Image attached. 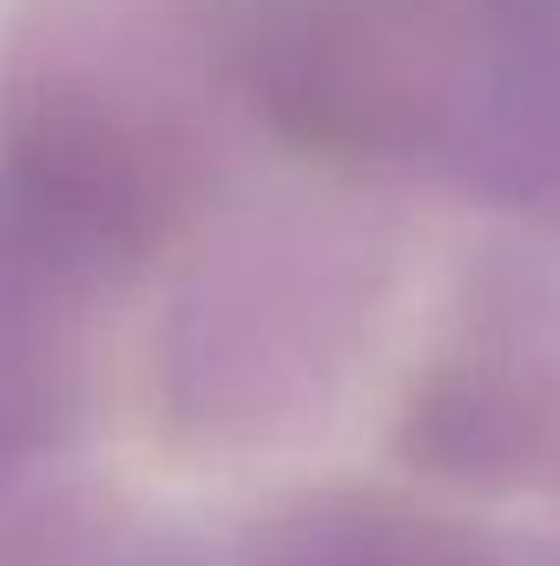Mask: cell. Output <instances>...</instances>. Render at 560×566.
<instances>
[{
	"label": "cell",
	"instance_id": "5b68a950",
	"mask_svg": "<svg viewBox=\"0 0 560 566\" xmlns=\"http://www.w3.org/2000/svg\"><path fill=\"white\" fill-rule=\"evenodd\" d=\"M245 566H475L468 541L396 501H317L278 521Z\"/></svg>",
	"mask_w": 560,
	"mask_h": 566
},
{
	"label": "cell",
	"instance_id": "3957f363",
	"mask_svg": "<svg viewBox=\"0 0 560 566\" xmlns=\"http://www.w3.org/2000/svg\"><path fill=\"white\" fill-rule=\"evenodd\" d=\"M403 461L462 494H560V277L481 264L409 376Z\"/></svg>",
	"mask_w": 560,
	"mask_h": 566
},
{
	"label": "cell",
	"instance_id": "277c9868",
	"mask_svg": "<svg viewBox=\"0 0 560 566\" xmlns=\"http://www.w3.org/2000/svg\"><path fill=\"white\" fill-rule=\"evenodd\" d=\"M303 258L310 251H245L178 303V349L165 363L185 422L258 428L336 369L370 290Z\"/></svg>",
	"mask_w": 560,
	"mask_h": 566
},
{
	"label": "cell",
	"instance_id": "7a4b0ae2",
	"mask_svg": "<svg viewBox=\"0 0 560 566\" xmlns=\"http://www.w3.org/2000/svg\"><path fill=\"white\" fill-rule=\"evenodd\" d=\"M191 60L133 13L53 20L13 66L0 119V198L73 271L113 283L165 251L211 198L218 139Z\"/></svg>",
	"mask_w": 560,
	"mask_h": 566
},
{
	"label": "cell",
	"instance_id": "6da1fadb",
	"mask_svg": "<svg viewBox=\"0 0 560 566\" xmlns=\"http://www.w3.org/2000/svg\"><path fill=\"white\" fill-rule=\"evenodd\" d=\"M211 46L297 151L560 231V0H225Z\"/></svg>",
	"mask_w": 560,
	"mask_h": 566
}]
</instances>
